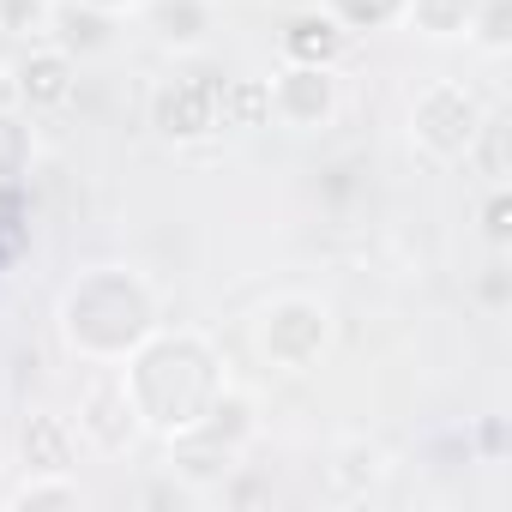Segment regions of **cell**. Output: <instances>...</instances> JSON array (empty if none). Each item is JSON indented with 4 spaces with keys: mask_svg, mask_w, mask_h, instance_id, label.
<instances>
[{
    "mask_svg": "<svg viewBox=\"0 0 512 512\" xmlns=\"http://www.w3.org/2000/svg\"><path fill=\"white\" fill-rule=\"evenodd\" d=\"M55 49L61 55L109 49V19L97 13V0H67V7H55Z\"/></svg>",
    "mask_w": 512,
    "mask_h": 512,
    "instance_id": "ba28073f",
    "label": "cell"
},
{
    "mask_svg": "<svg viewBox=\"0 0 512 512\" xmlns=\"http://www.w3.org/2000/svg\"><path fill=\"white\" fill-rule=\"evenodd\" d=\"M488 235H494V241L506 235V199H500V193H494V205H488Z\"/></svg>",
    "mask_w": 512,
    "mask_h": 512,
    "instance_id": "2e32d148",
    "label": "cell"
},
{
    "mask_svg": "<svg viewBox=\"0 0 512 512\" xmlns=\"http://www.w3.org/2000/svg\"><path fill=\"white\" fill-rule=\"evenodd\" d=\"M416 139L434 151V157H458V151H470L476 145V133H482V115H476V103L458 91V85H434L422 103H416Z\"/></svg>",
    "mask_w": 512,
    "mask_h": 512,
    "instance_id": "7a4b0ae2",
    "label": "cell"
},
{
    "mask_svg": "<svg viewBox=\"0 0 512 512\" xmlns=\"http://www.w3.org/2000/svg\"><path fill=\"white\" fill-rule=\"evenodd\" d=\"M13 506H79V488L73 482H25V488H13Z\"/></svg>",
    "mask_w": 512,
    "mask_h": 512,
    "instance_id": "5bb4252c",
    "label": "cell"
},
{
    "mask_svg": "<svg viewBox=\"0 0 512 512\" xmlns=\"http://www.w3.org/2000/svg\"><path fill=\"white\" fill-rule=\"evenodd\" d=\"M217 91H223V85H217L211 73L169 85V91L157 97V127H163L169 139H199V133H211V127H217Z\"/></svg>",
    "mask_w": 512,
    "mask_h": 512,
    "instance_id": "277c9868",
    "label": "cell"
},
{
    "mask_svg": "<svg viewBox=\"0 0 512 512\" xmlns=\"http://www.w3.org/2000/svg\"><path fill=\"white\" fill-rule=\"evenodd\" d=\"M470 7L476 0H416V25H428L434 37H452L470 25Z\"/></svg>",
    "mask_w": 512,
    "mask_h": 512,
    "instance_id": "4fadbf2b",
    "label": "cell"
},
{
    "mask_svg": "<svg viewBox=\"0 0 512 512\" xmlns=\"http://www.w3.org/2000/svg\"><path fill=\"white\" fill-rule=\"evenodd\" d=\"M19 157H25V133H19L13 115H0V175L19 169Z\"/></svg>",
    "mask_w": 512,
    "mask_h": 512,
    "instance_id": "9a60e30c",
    "label": "cell"
},
{
    "mask_svg": "<svg viewBox=\"0 0 512 512\" xmlns=\"http://www.w3.org/2000/svg\"><path fill=\"white\" fill-rule=\"evenodd\" d=\"M217 115H223L229 127H260V121L272 115V91H266V85H253V79L223 85V91H217Z\"/></svg>",
    "mask_w": 512,
    "mask_h": 512,
    "instance_id": "30bf717a",
    "label": "cell"
},
{
    "mask_svg": "<svg viewBox=\"0 0 512 512\" xmlns=\"http://www.w3.org/2000/svg\"><path fill=\"white\" fill-rule=\"evenodd\" d=\"M151 25H157V37L163 43H199L205 37V7H199V0H157V7H151Z\"/></svg>",
    "mask_w": 512,
    "mask_h": 512,
    "instance_id": "8fae6325",
    "label": "cell"
},
{
    "mask_svg": "<svg viewBox=\"0 0 512 512\" xmlns=\"http://www.w3.org/2000/svg\"><path fill=\"white\" fill-rule=\"evenodd\" d=\"M266 91H272V115H284V121H296V127H320V121L332 115V103H338L326 67H290V73H284L278 85H266Z\"/></svg>",
    "mask_w": 512,
    "mask_h": 512,
    "instance_id": "5b68a950",
    "label": "cell"
},
{
    "mask_svg": "<svg viewBox=\"0 0 512 512\" xmlns=\"http://www.w3.org/2000/svg\"><path fill=\"white\" fill-rule=\"evenodd\" d=\"M284 49H290L296 61L320 67V61H332V55L344 49V31H338L332 19H296V25H290V37H284Z\"/></svg>",
    "mask_w": 512,
    "mask_h": 512,
    "instance_id": "9c48e42d",
    "label": "cell"
},
{
    "mask_svg": "<svg viewBox=\"0 0 512 512\" xmlns=\"http://www.w3.org/2000/svg\"><path fill=\"white\" fill-rule=\"evenodd\" d=\"M260 344H266V356H272L278 368H308V362L326 350V308H320V302H302V296L278 302V308L266 314Z\"/></svg>",
    "mask_w": 512,
    "mask_h": 512,
    "instance_id": "3957f363",
    "label": "cell"
},
{
    "mask_svg": "<svg viewBox=\"0 0 512 512\" xmlns=\"http://www.w3.org/2000/svg\"><path fill=\"white\" fill-rule=\"evenodd\" d=\"M79 428H85L97 446L121 452V446L133 440V428H139V410H133V398H127V380H97V386H91V398H85Z\"/></svg>",
    "mask_w": 512,
    "mask_h": 512,
    "instance_id": "8992f818",
    "label": "cell"
},
{
    "mask_svg": "<svg viewBox=\"0 0 512 512\" xmlns=\"http://www.w3.org/2000/svg\"><path fill=\"white\" fill-rule=\"evenodd\" d=\"M145 326H151V302H145V290L127 284V278H91L85 290L67 296V332H73V344L91 350V356H121V350H133V344L145 338Z\"/></svg>",
    "mask_w": 512,
    "mask_h": 512,
    "instance_id": "6da1fadb",
    "label": "cell"
},
{
    "mask_svg": "<svg viewBox=\"0 0 512 512\" xmlns=\"http://www.w3.org/2000/svg\"><path fill=\"white\" fill-rule=\"evenodd\" d=\"M25 458H31L37 470H67V464H73V440H67V428H61L55 416H37L31 434H25Z\"/></svg>",
    "mask_w": 512,
    "mask_h": 512,
    "instance_id": "7c38bea8",
    "label": "cell"
},
{
    "mask_svg": "<svg viewBox=\"0 0 512 512\" xmlns=\"http://www.w3.org/2000/svg\"><path fill=\"white\" fill-rule=\"evenodd\" d=\"M67 91H73V55L43 49V55H31V61L19 67V97H25V103L55 109V103H67Z\"/></svg>",
    "mask_w": 512,
    "mask_h": 512,
    "instance_id": "52a82bcc",
    "label": "cell"
}]
</instances>
